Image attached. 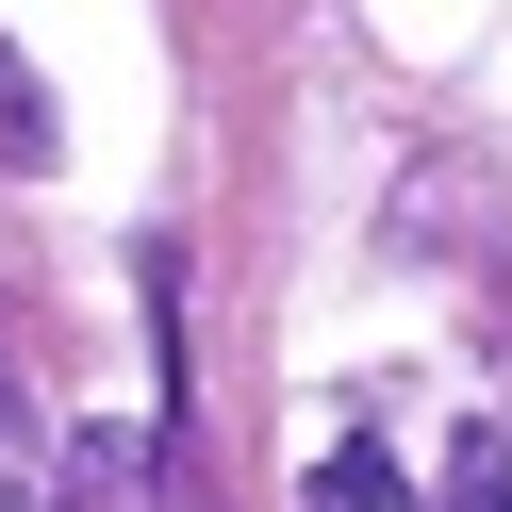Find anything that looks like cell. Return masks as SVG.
<instances>
[{
    "mask_svg": "<svg viewBox=\"0 0 512 512\" xmlns=\"http://www.w3.org/2000/svg\"><path fill=\"white\" fill-rule=\"evenodd\" d=\"M149 463H166V430H100V413H83V430L50 446V512H133Z\"/></svg>",
    "mask_w": 512,
    "mask_h": 512,
    "instance_id": "6da1fadb",
    "label": "cell"
},
{
    "mask_svg": "<svg viewBox=\"0 0 512 512\" xmlns=\"http://www.w3.org/2000/svg\"><path fill=\"white\" fill-rule=\"evenodd\" d=\"M314 512H413V479H397V463H380V446H364V430H347V446H331V463H314Z\"/></svg>",
    "mask_w": 512,
    "mask_h": 512,
    "instance_id": "7a4b0ae2",
    "label": "cell"
},
{
    "mask_svg": "<svg viewBox=\"0 0 512 512\" xmlns=\"http://www.w3.org/2000/svg\"><path fill=\"white\" fill-rule=\"evenodd\" d=\"M0 149L50 166V83H34V50H17V34H0Z\"/></svg>",
    "mask_w": 512,
    "mask_h": 512,
    "instance_id": "3957f363",
    "label": "cell"
},
{
    "mask_svg": "<svg viewBox=\"0 0 512 512\" xmlns=\"http://www.w3.org/2000/svg\"><path fill=\"white\" fill-rule=\"evenodd\" d=\"M430 512H512V446L496 430H463V446H446V496Z\"/></svg>",
    "mask_w": 512,
    "mask_h": 512,
    "instance_id": "277c9868",
    "label": "cell"
}]
</instances>
